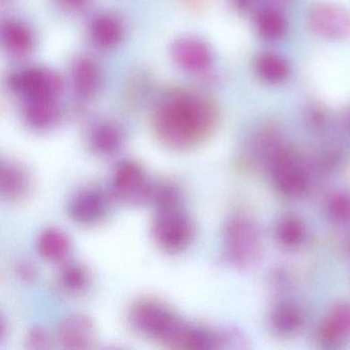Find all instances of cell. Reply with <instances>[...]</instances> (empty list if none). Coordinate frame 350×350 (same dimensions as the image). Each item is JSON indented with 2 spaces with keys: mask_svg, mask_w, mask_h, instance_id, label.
<instances>
[{
  "mask_svg": "<svg viewBox=\"0 0 350 350\" xmlns=\"http://www.w3.org/2000/svg\"><path fill=\"white\" fill-rule=\"evenodd\" d=\"M217 110L202 96L186 92L170 94L157 107V138L172 149L186 150L206 140L215 129Z\"/></svg>",
  "mask_w": 350,
  "mask_h": 350,
  "instance_id": "cell-1",
  "label": "cell"
},
{
  "mask_svg": "<svg viewBox=\"0 0 350 350\" xmlns=\"http://www.w3.org/2000/svg\"><path fill=\"white\" fill-rule=\"evenodd\" d=\"M131 325L141 335L170 347L187 349L192 325L175 311L154 300H142L131 309Z\"/></svg>",
  "mask_w": 350,
  "mask_h": 350,
  "instance_id": "cell-2",
  "label": "cell"
},
{
  "mask_svg": "<svg viewBox=\"0 0 350 350\" xmlns=\"http://www.w3.org/2000/svg\"><path fill=\"white\" fill-rule=\"evenodd\" d=\"M151 231L157 245L167 253L185 251L193 241V223L181 204L157 208Z\"/></svg>",
  "mask_w": 350,
  "mask_h": 350,
  "instance_id": "cell-3",
  "label": "cell"
},
{
  "mask_svg": "<svg viewBox=\"0 0 350 350\" xmlns=\"http://www.w3.org/2000/svg\"><path fill=\"white\" fill-rule=\"evenodd\" d=\"M223 250L227 260L237 266H247L259 257L261 241L253 223L243 217H232L223 229Z\"/></svg>",
  "mask_w": 350,
  "mask_h": 350,
  "instance_id": "cell-4",
  "label": "cell"
},
{
  "mask_svg": "<svg viewBox=\"0 0 350 350\" xmlns=\"http://www.w3.org/2000/svg\"><path fill=\"white\" fill-rule=\"evenodd\" d=\"M155 184L146 171L134 161H124L116 167L112 177L114 196L129 204L150 202Z\"/></svg>",
  "mask_w": 350,
  "mask_h": 350,
  "instance_id": "cell-5",
  "label": "cell"
},
{
  "mask_svg": "<svg viewBox=\"0 0 350 350\" xmlns=\"http://www.w3.org/2000/svg\"><path fill=\"white\" fill-rule=\"evenodd\" d=\"M306 20L311 31L325 40L350 38V13L335 3H315L309 9Z\"/></svg>",
  "mask_w": 350,
  "mask_h": 350,
  "instance_id": "cell-6",
  "label": "cell"
},
{
  "mask_svg": "<svg viewBox=\"0 0 350 350\" xmlns=\"http://www.w3.org/2000/svg\"><path fill=\"white\" fill-rule=\"evenodd\" d=\"M12 89L27 100L56 99L62 92L59 75L50 69L31 68L16 73L11 79Z\"/></svg>",
  "mask_w": 350,
  "mask_h": 350,
  "instance_id": "cell-7",
  "label": "cell"
},
{
  "mask_svg": "<svg viewBox=\"0 0 350 350\" xmlns=\"http://www.w3.org/2000/svg\"><path fill=\"white\" fill-rule=\"evenodd\" d=\"M110 202L103 190L85 188L77 192L68 204V214L73 221L83 225H94L105 219Z\"/></svg>",
  "mask_w": 350,
  "mask_h": 350,
  "instance_id": "cell-8",
  "label": "cell"
},
{
  "mask_svg": "<svg viewBox=\"0 0 350 350\" xmlns=\"http://www.w3.org/2000/svg\"><path fill=\"white\" fill-rule=\"evenodd\" d=\"M171 53L176 64L188 72H202L212 64V51L200 38H178L172 44Z\"/></svg>",
  "mask_w": 350,
  "mask_h": 350,
  "instance_id": "cell-9",
  "label": "cell"
},
{
  "mask_svg": "<svg viewBox=\"0 0 350 350\" xmlns=\"http://www.w3.org/2000/svg\"><path fill=\"white\" fill-rule=\"evenodd\" d=\"M272 163V176L276 188L284 196L297 198L307 189V178L298 163L286 151H278Z\"/></svg>",
  "mask_w": 350,
  "mask_h": 350,
  "instance_id": "cell-10",
  "label": "cell"
},
{
  "mask_svg": "<svg viewBox=\"0 0 350 350\" xmlns=\"http://www.w3.org/2000/svg\"><path fill=\"white\" fill-rule=\"evenodd\" d=\"M57 335L61 345L67 349H87L95 342V325L87 315L75 313L61 321Z\"/></svg>",
  "mask_w": 350,
  "mask_h": 350,
  "instance_id": "cell-11",
  "label": "cell"
},
{
  "mask_svg": "<svg viewBox=\"0 0 350 350\" xmlns=\"http://www.w3.org/2000/svg\"><path fill=\"white\" fill-rule=\"evenodd\" d=\"M31 179L27 170L16 161H3L0 167V193L5 200H22L29 192Z\"/></svg>",
  "mask_w": 350,
  "mask_h": 350,
  "instance_id": "cell-12",
  "label": "cell"
},
{
  "mask_svg": "<svg viewBox=\"0 0 350 350\" xmlns=\"http://www.w3.org/2000/svg\"><path fill=\"white\" fill-rule=\"evenodd\" d=\"M254 70L264 83L278 85L290 77L291 66L288 60L280 55L265 52L256 57Z\"/></svg>",
  "mask_w": 350,
  "mask_h": 350,
  "instance_id": "cell-13",
  "label": "cell"
},
{
  "mask_svg": "<svg viewBox=\"0 0 350 350\" xmlns=\"http://www.w3.org/2000/svg\"><path fill=\"white\" fill-rule=\"evenodd\" d=\"M89 141L94 152L101 157H112L122 148L124 135L116 124L101 122L92 129Z\"/></svg>",
  "mask_w": 350,
  "mask_h": 350,
  "instance_id": "cell-14",
  "label": "cell"
},
{
  "mask_svg": "<svg viewBox=\"0 0 350 350\" xmlns=\"http://www.w3.org/2000/svg\"><path fill=\"white\" fill-rule=\"evenodd\" d=\"M38 254L46 261L62 262L71 252V241L60 229L48 228L42 231L36 241Z\"/></svg>",
  "mask_w": 350,
  "mask_h": 350,
  "instance_id": "cell-15",
  "label": "cell"
},
{
  "mask_svg": "<svg viewBox=\"0 0 350 350\" xmlns=\"http://www.w3.org/2000/svg\"><path fill=\"white\" fill-rule=\"evenodd\" d=\"M26 122L38 130L55 126L60 118V108L56 99L28 100L24 109Z\"/></svg>",
  "mask_w": 350,
  "mask_h": 350,
  "instance_id": "cell-16",
  "label": "cell"
},
{
  "mask_svg": "<svg viewBox=\"0 0 350 350\" xmlns=\"http://www.w3.org/2000/svg\"><path fill=\"white\" fill-rule=\"evenodd\" d=\"M254 25L260 38L276 42L284 38L288 30V21L282 12L274 8H263L256 12Z\"/></svg>",
  "mask_w": 350,
  "mask_h": 350,
  "instance_id": "cell-17",
  "label": "cell"
},
{
  "mask_svg": "<svg viewBox=\"0 0 350 350\" xmlns=\"http://www.w3.org/2000/svg\"><path fill=\"white\" fill-rule=\"evenodd\" d=\"M350 336V305L339 304L334 307L321 327L319 337L327 344L339 343Z\"/></svg>",
  "mask_w": 350,
  "mask_h": 350,
  "instance_id": "cell-18",
  "label": "cell"
},
{
  "mask_svg": "<svg viewBox=\"0 0 350 350\" xmlns=\"http://www.w3.org/2000/svg\"><path fill=\"white\" fill-rule=\"evenodd\" d=\"M90 34L96 46L101 49H111L122 42L124 28L116 18L100 16L92 22Z\"/></svg>",
  "mask_w": 350,
  "mask_h": 350,
  "instance_id": "cell-19",
  "label": "cell"
},
{
  "mask_svg": "<svg viewBox=\"0 0 350 350\" xmlns=\"http://www.w3.org/2000/svg\"><path fill=\"white\" fill-rule=\"evenodd\" d=\"M72 81L75 91L83 97H90L97 92L100 83V73L97 65L87 58H81L75 63L72 68Z\"/></svg>",
  "mask_w": 350,
  "mask_h": 350,
  "instance_id": "cell-20",
  "label": "cell"
},
{
  "mask_svg": "<svg viewBox=\"0 0 350 350\" xmlns=\"http://www.w3.org/2000/svg\"><path fill=\"white\" fill-rule=\"evenodd\" d=\"M3 42L8 51L15 55H25L33 46L31 32L23 24L16 21H8L3 24Z\"/></svg>",
  "mask_w": 350,
  "mask_h": 350,
  "instance_id": "cell-21",
  "label": "cell"
},
{
  "mask_svg": "<svg viewBox=\"0 0 350 350\" xmlns=\"http://www.w3.org/2000/svg\"><path fill=\"white\" fill-rule=\"evenodd\" d=\"M271 327L280 335H292L299 331L303 323L300 311L292 305L278 306L271 315Z\"/></svg>",
  "mask_w": 350,
  "mask_h": 350,
  "instance_id": "cell-22",
  "label": "cell"
},
{
  "mask_svg": "<svg viewBox=\"0 0 350 350\" xmlns=\"http://www.w3.org/2000/svg\"><path fill=\"white\" fill-rule=\"evenodd\" d=\"M60 284L67 292H83L90 284L89 272L81 264H67L61 270Z\"/></svg>",
  "mask_w": 350,
  "mask_h": 350,
  "instance_id": "cell-23",
  "label": "cell"
},
{
  "mask_svg": "<svg viewBox=\"0 0 350 350\" xmlns=\"http://www.w3.org/2000/svg\"><path fill=\"white\" fill-rule=\"evenodd\" d=\"M278 237L286 247H298L305 237V227L299 219L288 217L278 224Z\"/></svg>",
  "mask_w": 350,
  "mask_h": 350,
  "instance_id": "cell-24",
  "label": "cell"
},
{
  "mask_svg": "<svg viewBox=\"0 0 350 350\" xmlns=\"http://www.w3.org/2000/svg\"><path fill=\"white\" fill-rule=\"evenodd\" d=\"M329 214L332 218L338 221H344L350 217V196L340 194L335 196L329 202Z\"/></svg>",
  "mask_w": 350,
  "mask_h": 350,
  "instance_id": "cell-25",
  "label": "cell"
},
{
  "mask_svg": "<svg viewBox=\"0 0 350 350\" xmlns=\"http://www.w3.org/2000/svg\"><path fill=\"white\" fill-rule=\"evenodd\" d=\"M27 345L31 349H46L50 347V338L44 329L34 327L28 334Z\"/></svg>",
  "mask_w": 350,
  "mask_h": 350,
  "instance_id": "cell-26",
  "label": "cell"
},
{
  "mask_svg": "<svg viewBox=\"0 0 350 350\" xmlns=\"http://www.w3.org/2000/svg\"><path fill=\"white\" fill-rule=\"evenodd\" d=\"M231 8L241 15H247L255 9L257 0H228Z\"/></svg>",
  "mask_w": 350,
  "mask_h": 350,
  "instance_id": "cell-27",
  "label": "cell"
},
{
  "mask_svg": "<svg viewBox=\"0 0 350 350\" xmlns=\"http://www.w3.org/2000/svg\"><path fill=\"white\" fill-rule=\"evenodd\" d=\"M17 271L24 280H32L36 276V269L28 262H20L17 265Z\"/></svg>",
  "mask_w": 350,
  "mask_h": 350,
  "instance_id": "cell-28",
  "label": "cell"
},
{
  "mask_svg": "<svg viewBox=\"0 0 350 350\" xmlns=\"http://www.w3.org/2000/svg\"><path fill=\"white\" fill-rule=\"evenodd\" d=\"M60 3L68 9L77 10L83 7L87 3V0H60Z\"/></svg>",
  "mask_w": 350,
  "mask_h": 350,
  "instance_id": "cell-29",
  "label": "cell"
},
{
  "mask_svg": "<svg viewBox=\"0 0 350 350\" xmlns=\"http://www.w3.org/2000/svg\"><path fill=\"white\" fill-rule=\"evenodd\" d=\"M278 1H284V3H286V1H290V0H278Z\"/></svg>",
  "mask_w": 350,
  "mask_h": 350,
  "instance_id": "cell-30",
  "label": "cell"
},
{
  "mask_svg": "<svg viewBox=\"0 0 350 350\" xmlns=\"http://www.w3.org/2000/svg\"><path fill=\"white\" fill-rule=\"evenodd\" d=\"M349 122H350V113H349Z\"/></svg>",
  "mask_w": 350,
  "mask_h": 350,
  "instance_id": "cell-31",
  "label": "cell"
}]
</instances>
